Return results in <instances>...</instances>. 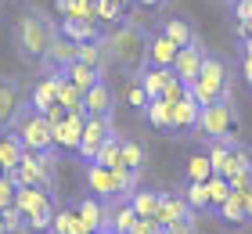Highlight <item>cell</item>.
Returning a JSON list of instances; mask_svg holds the SVG:
<instances>
[{
  "label": "cell",
  "mask_w": 252,
  "mask_h": 234,
  "mask_svg": "<svg viewBox=\"0 0 252 234\" xmlns=\"http://www.w3.org/2000/svg\"><path fill=\"white\" fill-rule=\"evenodd\" d=\"M58 18H51L43 7H26L22 15L15 18L11 26V43H15V54L22 58L26 65L40 68L43 58L51 54L54 40H58Z\"/></svg>",
  "instance_id": "obj_1"
},
{
  "label": "cell",
  "mask_w": 252,
  "mask_h": 234,
  "mask_svg": "<svg viewBox=\"0 0 252 234\" xmlns=\"http://www.w3.org/2000/svg\"><path fill=\"white\" fill-rule=\"evenodd\" d=\"M148 33L152 29H141L137 18H126L123 26L108 29V51H112V65H119L126 76H137L144 68V47H148Z\"/></svg>",
  "instance_id": "obj_2"
},
{
  "label": "cell",
  "mask_w": 252,
  "mask_h": 234,
  "mask_svg": "<svg viewBox=\"0 0 252 234\" xmlns=\"http://www.w3.org/2000/svg\"><path fill=\"white\" fill-rule=\"evenodd\" d=\"M188 94L194 101L202 104V108H209V104H223V101H234V68L227 62L223 54H213L205 58V68H202V79L194 87H188Z\"/></svg>",
  "instance_id": "obj_3"
},
{
  "label": "cell",
  "mask_w": 252,
  "mask_h": 234,
  "mask_svg": "<svg viewBox=\"0 0 252 234\" xmlns=\"http://www.w3.org/2000/svg\"><path fill=\"white\" fill-rule=\"evenodd\" d=\"M238 130H242V119H238L234 101L202 108V123H198V140H202V144L220 140V144H227V148H238V144H242V140H238Z\"/></svg>",
  "instance_id": "obj_4"
},
{
  "label": "cell",
  "mask_w": 252,
  "mask_h": 234,
  "mask_svg": "<svg viewBox=\"0 0 252 234\" xmlns=\"http://www.w3.org/2000/svg\"><path fill=\"white\" fill-rule=\"evenodd\" d=\"M11 130L22 137L26 151H32V155H51V151H58L54 148V126L47 123V115L36 112L29 101H26V108L18 112V119H15Z\"/></svg>",
  "instance_id": "obj_5"
},
{
  "label": "cell",
  "mask_w": 252,
  "mask_h": 234,
  "mask_svg": "<svg viewBox=\"0 0 252 234\" xmlns=\"http://www.w3.org/2000/svg\"><path fill=\"white\" fill-rule=\"evenodd\" d=\"M58 162H62V151H51V155H32V151H26L22 166L11 173V177L18 180V187L54 191V180H58Z\"/></svg>",
  "instance_id": "obj_6"
},
{
  "label": "cell",
  "mask_w": 252,
  "mask_h": 234,
  "mask_svg": "<svg viewBox=\"0 0 252 234\" xmlns=\"http://www.w3.org/2000/svg\"><path fill=\"white\" fill-rule=\"evenodd\" d=\"M112 134H116V119H112V115H90L87 130H83V144H79V159H83V166L97 162V151L105 148V140Z\"/></svg>",
  "instance_id": "obj_7"
},
{
  "label": "cell",
  "mask_w": 252,
  "mask_h": 234,
  "mask_svg": "<svg viewBox=\"0 0 252 234\" xmlns=\"http://www.w3.org/2000/svg\"><path fill=\"white\" fill-rule=\"evenodd\" d=\"M29 94L22 90V83L15 76H0V130H7V126H15L18 112L26 108Z\"/></svg>",
  "instance_id": "obj_8"
},
{
  "label": "cell",
  "mask_w": 252,
  "mask_h": 234,
  "mask_svg": "<svg viewBox=\"0 0 252 234\" xmlns=\"http://www.w3.org/2000/svg\"><path fill=\"white\" fill-rule=\"evenodd\" d=\"M205 58H209V47L205 43H194V47H184V51L177 54V65H173V76L180 83L194 87L202 79V68H205Z\"/></svg>",
  "instance_id": "obj_9"
},
{
  "label": "cell",
  "mask_w": 252,
  "mask_h": 234,
  "mask_svg": "<svg viewBox=\"0 0 252 234\" xmlns=\"http://www.w3.org/2000/svg\"><path fill=\"white\" fill-rule=\"evenodd\" d=\"M155 29L162 33V36H166L169 43H177L180 51H184V47H194V43H202L198 29L191 26V18H188V15H166V18L158 22Z\"/></svg>",
  "instance_id": "obj_10"
},
{
  "label": "cell",
  "mask_w": 252,
  "mask_h": 234,
  "mask_svg": "<svg viewBox=\"0 0 252 234\" xmlns=\"http://www.w3.org/2000/svg\"><path fill=\"white\" fill-rule=\"evenodd\" d=\"M76 62H79V43L58 36V40H54V47H51V54L43 58V65H40V76H62L65 68L76 65Z\"/></svg>",
  "instance_id": "obj_11"
},
{
  "label": "cell",
  "mask_w": 252,
  "mask_h": 234,
  "mask_svg": "<svg viewBox=\"0 0 252 234\" xmlns=\"http://www.w3.org/2000/svg\"><path fill=\"white\" fill-rule=\"evenodd\" d=\"M83 187H87V195L101 198V202H116V173L97 166V162L83 166Z\"/></svg>",
  "instance_id": "obj_12"
},
{
  "label": "cell",
  "mask_w": 252,
  "mask_h": 234,
  "mask_svg": "<svg viewBox=\"0 0 252 234\" xmlns=\"http://www.w3.org/2000/svg\"><path fill=\"white\" fill-rule=\"evenodd\" d=\"M177 54H180V47L177 43H169L158 29L148 33V47H144V65H155V68H173L177 65Z\"/></svg>",
  "instance_id": "obj_13"
},
{
  "label": "cell",
  "mask_w": 252,
  "mask_h": 234,
  "mask_svg": "<svg viewBox=\"0 0 252 234\" xmlns=\"http://www.w3.org/2000/svg\"><path fill=\"white\" fill-rule=\"evenodd\" d=\"M87 112H76L68 115L62 126H54V148L58 151H76L79 155V144H83V130H87Z\"/></svg>",
  "instance_id": "obj_14"
},
{
  "label": "cell",
  "mask_w": 252,
  "mask_h": 234,
  "mask_svg": "<svg viewBox=\"0 0 252 234\" xmlns=\"http://www.w3.org/2000/svg\"><path fill=\"white\" fill-rule=\"evenodd\" d=\"M198 123H202V104L188 94L173 108V137H198Z\"/></svg>",
  "instance_id": "obj_15"
},
{
  "label": "cell",
  "mask_w": 252,
  "mask_h": 234,
  "mask_svg": "<svg viewBox=\"0 0 252 234\" xmlns=\"http://www.w3.org/2000/svg\"><path fill=\"white\" fill-rule=\"evenodd\" d=\"M58 33L65 40H72L79 47H87V43H97V40H105L108 33L101 29V22H76V18H62L58 22Z\"/></svg>",
  "instance_id": "obj_16"
},
{
  "label": "cell",
  "mask_w": 252,
  "mask_h": 234,
  "mask_svg": "<svg viewBox=\"0 0 252 234\" xmlns=\"http://www.w3.org/2000/svg\"><path fill=\"white\" fill-rule=\"evenodd\" d=\"M62 83H65V76H40L36 83L29 87V104L36 112H47L58 104V94H62Z\"/></svg>",
  "instance_id": "obj_17"
},
{
  "label": "cell",
  "mask_w": 252,
  "mask_h": 234,
  "mask_svg": "<svg viewBox=\"0 0 252 234\" xmlns=\"http://www.w3.org/2000/svg\"><path fill=\"white\" fill-rule=\"evenodd\" d=\"M137 220H141V216L133 213V205L126 202V198H116V202H108V224H105V231H112V234H133Z\"/></svg>",
  "instance_id": "obj_18"
},
{
  "label": "cell",
  "mask_w": 252,
  "mask_h": 234,
  "mask_svg": "<svg viewBox=\"0 0 252 234\" xmlns=\"http://www.w3.org/2000/svg\"><path fill=\"white\" fill-rule=\"evenodd\" d=\"M22 159H26V144H22V137L11 130H0V166H4V173H15L22 166Z\"/></svg>",
  "instance_id": "obj_19"
},
{
  "label": "cell",
  "mask_w": 252,
  "mask_h": 234,
  "mask_svg": "<svg viewBox=\"0 0 252 234\" xmlns=\"http://www.w3.org/2000/svg\"><path fill=\"white\" fill-rule=\"evenodd\" d=\"M216 220H220V224L223 227H231V231H242V227H249V213H245V195H231V198H227V202L220 205V209H216V213H213Z\"/></svg>",
  "instance_id": "obj_20"
},
{
  "label": "cell",
  "mask_w": 252,
  "mask_h": 234,
  "mask_svg": "<svg viewBox=\"0 0 252 234\" xmlns=\"http://www.w3.org/2000/svg\"><path fill=\"white\" fill-rule=\"evenodd\" d=\"M162 198H166L162 187H137L133 198H130V205H133V213L141 216V220H148V216H158V209H162Z\"/></svg>",
  "instance_id": "obj_21"
},
{
  "label": "cell",
  "mask_w": 252,
  "mask_h": 234,
  "mask_svg": "<svg viewBox=\"0 0 252 234\" xmlns=\"http://www.w3.org/2000/svg\"><path fill=\"white\" fill-rule=\"evenodd\" d=\"M194 213L188 209V202H184V195L180 191H166V198H162V209H158V224L162 227H169V224H180V220H191Z\"/></svg>",
  "instance_id": "obj_22"
},
{
  "label": "cell",
  "mask_w": 252,
  "mask_h": 234,
  "mask_svg": "<svg viewBox=\"0 0 252 234\" xmlns=\"http://www.w3.org/2000/svg\"><path fill=\"white\" fill-rule=\"evenodd\" d=\"M137 79H141V87L148 90V98L158 101V98L166 94L169 79H173V68H155V65H144L141 72H137Z\"/></svg>",
  "instance_id": "obj_23"
},
{
  "label": "cell",
  "mask_w": 252,
  "mask_h": 234,
  "mask_svg": "<svg viewBox=\"0 0 252 234\" xmlns=\"http://www.w3.org/2000/svg\"><path fill=\"white\" fill-rule=\"evenodd\" d=\"M72 87H79L83 94H90L97 83H105V72H97V68H90V65H83V62H76V65H68L65 72H62Z\"/></svg>",
  "instance_id": "obj_24"
},
{
  "label": "cell",
  "mask_w": 252,
  "mask_h": 234,
  "mask_svg": "<svg viewBox=\"0 0 252 234\" xmlns=\"http://www.w3.org/2000/svg\"><path fill=\"white\" fill-rule=\"evenodd\" d=\"M58 22L76 18V22H97V0H58Z\"/></svg>",
  "instance_id": "obj_25"
},
{
  "label": "cell",
  "mask_w": 252,
  "mask_h": 234,
  "mask_svg": "<svg viewBox=\"0 0 252 234\" xmlns=\"http://www.w3.org/2000/svg\"><path fill=\"white\" fill-rule=\"evenodd\" d=\"M79 62L90 65V68H97V72H108V68H112V51H108V43L97 40V43L79 47Z\"/></svg>",
  "instance_id": "obj_26"
},
{
  "label": "cell",
  "mask_w": 252,
  "mask_h": 234,
  "mask_svg": "<svg viewBox=\"0 0 252 234\" xmlns=\"http://www.w3.org/2000/svg\"><path fill=\"white\" fill-rule=\"evenodd\" d=\"M112 108H116V94L108 83H97L87 94V115H112Z\"/></svg>",
  "instance_id": "obj_27"
},
{
  "label": "cell",
  "mask_w": 252,
  "mask_h": 234,
  "mask_svg": "<svg viewBox=\"0 0 252 234\" xmlns=\"http://www.w3.org/2000/svg\"><path fill=\"white\" fill-rule=\"evenodd\" d=\"M180 195H184V202L194 216H205V213H213V205H209V191H205V184H191L184 180V187H180Z\"/></svg>",
  "instance_id": "obj_28"
},
{
  "label": "cell",
  "mask_w": 252,
  "mask_h": 234,
  "mask_svg": "<svg viewBox=\"0 0 252 234\" xmlns=\"http://www.w3.org/2000/svg\"><path fill=\"white\" fill-rule=\"evenodd\" d=\"M213 177H216V173H213L209 155H205V151H194V155L188 159V166H184V180H191V184H209Z\"/></svg>",
  "instance_id": "obj_29"
},
{
  "label": "cell",
  "mask_w": 252,
  "mask_h": 234,
  "mask_svg": "<svg viewBox=\"0 0 252 234\" xmlns=\"http://www.w3.org/2000/svg\"><path fill=\"white\" fill-rule=\"evenodd\" d=\"M123 140H126V137H123L119 130L105 140V148L97 151V166H105V169H112V173L123 169Z\"/></svg>",
  "instance_id": "obj_30"
},
{
  "label": "cell",
  "mask_w": 252,
  "mask_h": 234,
  "mask_svg": "<svg viewBox=\"0 0 252 234\" xmlns=\"http://www.w3.org/2000/svg\"><path fill=\"white\" fill-rule=\"evenodd\" d=\"M144 119L155 126L158 134H173V104H166L162 98L148 104V112H144Z\"/></svg>",
  "instance_id": "obj_31"
},
{
  "label": "cell",
  "mask_w": 252,
  "mask_h": 234,
  "mask_svg": "<svg viewBox=\"0 0 252 234\" xmlns=\"http://www.w3.org/2000/svg\"><path fill=\"white\" fill-rule=\"evenodd\" d=\"M137 187H144V173H137V169H116V198H126L130 202Z\"/></svg>",
  "instance_id": "obj_32"
},
{
  "label": "cell",
  "mask_w": 252,
  "mask_h": 234,
  "mask_svg": "<svg viewBox=\"0 0 252 234\" xmlns=\"http://www.w3.org/2000/svg\"><path fill=\"white\" fill-rule=\"evenodd\" d=\"M76 231H79L76 202H58V216H54V231L51 234H76Z\"/></svg>",
  "instance_id": "obj_33"
},
{
  "label": "cell",
  "mask_w": 252,
  "mask_h": 234,
  "mask_svg": "<svg viewBox=\"0 0 252 234\" xmlns=\"http://www.w3.org/2000/svg\"><path fill=\"white\" fill-rule=\"evenodd\" d=\"M144 162H148V151H144V144H137V140H130V137H126V140H123V166H126V169L144 173Z\"/></svg>",
  "instance_id": "obj_34"
},
{
  "label": "cell",
  "mask_w": 252,
  "mask_h": 234,
  "mask_svg": "<svg viewBox=\"0 0 252 234\" xmlns=\"http://www.w3.org/2000/svg\"><path fill=\"white\" fill-rule=\"evenodd\" d=\"M126 104H133L141 115L148 112V104H152V98H148V90L141 87V79H137V76L126 79Z\"/></svg>",
  "instance_id": "obj_35"
},
{
  "label": "cell",
  "mask_w": 252,
  "mask_h": 234,
  "mask_svg": "<svg viewBox=\"0 0 252 234\" xmlns=\"http://www.w3.org/2000/svg\"><path fill=\"white\" fill-rule=\"evenodd\" d=\"M205 191H209V205H213V213L220 209L227 198L234 195V187H231V180H223V177H213L209 184H205Z\"/></svg>",
  "instance_id": "obj_36"
},
{
  "label": "cell",
  "mask_w": 252,
  "mask_h": 234,
  "mask_svg": "<svg viewBox=\"0 0 252 234\" xmlns=\"http://www.w3.org/2000/svg\"><path fill=\"white\" fill-rule=\"evenodd\" d=\"M231 166H234V177H238V173H252V148H249V144L231 148ZM234 177H231V180H234Z\"/></svg>",
  "instance_id": "obj_37"
},
{
  "label": "cell",
  "mask_w": 252,
  "mask_h": 234,
  "mask_svg": "<svg viewBox=\"0 0 252 234\" xmlns=\"http://www.w3.org/2000/svg\"><path fill=\"white\" fill-rule=\"evenodd\" d=\"M0 213H4L7 234H29V220L22 216V209H18V205H11V209H0Z\"/></svg>",
  "instance_id": "obj_38"
},
{
  "label": "cell",
  "mask_w": 252,
  "mask_h": 234,
  "mask_svg": "<svg viewBox=\"0 0 252 234\" xmlns=\"http://www.w3.org/2000/svg\"><path fill=\"white\" fill-rule=\"evenodd\" d=\"M15 202H18V180L11 173H4L0 177V209H11Z\"/></svg>",
  "instance_id": "obj_39"
},
{
  "label": "cell",
  "mask_w": 252,
  "mask_h": 234,
  "mask_svg": "<svg viewBox=\"0 0 252 234\" xmlns=\"http://www.w3.org/2000/svg\"><path fill=\"white\" fill-rule=\"evenodd\" d=\"M227 15L234 18V26H249L252 22V0H234V4L227 7Z\"/></svg>",
  "instance_id": "obj_40"
},
{
  "label": "cell",
  "mask_w": 252,
  "mask_h": 234,
  "mask_svg": "<svg viewBox=\"0 0 252 234\" xmlns=\"http://www.w3.org/2000/svg\"><path fill=\"white\" fill-rule=\"evenodd\" d=\"M234 72L252 87V51H234Z\"/></svg>",
  "instance_id": "obj_41"
},
{
  "label": "cell",
  "mask_w": 252,
  "mask_h": 234,
  "mask_svg": "<svg viewBox=\"0 0 252 234\" xmlns=\"http://www.w3.org/2000/svg\"><path fill=\"white\" fill-rule=\"evenodd\" d=\"M184 98H188V83H180V79L173 76V79H169V87H166V94H162V101H166V104H173V108H177V104L184 101Z\"/></svg>",
  "instance_id": "obj_42"
},
{
  "label": "cell",
  "mask_w": 252,
  "mask_h": 234,
  "mask_svg": "<svg viewBox=\"0 0 252 234\" xmlns=\"http://www.w3.org/2000/svg\"><path fill=\"white\" fill-rule=\"evenodd\" d=\"M234 43H238V51H252V22L249 26H234Z\"/></svg>",
  "instance_id": "obj_43"
},
{
  "label": "cell",
  "mask_w": 252,
  "mask_h": 234,
  "mask_svg": "<svg viewBox=\"0 0 252 234\" xmlns=\"http://www.w3.org/2000/svg\"><path fill=\"white\" fill-rule=\"evenodd\" d=\"M133 234H166V227L158 224L155 216H148V220H137V227H133Z\"/></svg>",
  "instance_id": "obj_44"
},
{
  "label": "cell",
  "mask_w": 252,
  "mask_h": 234,
  "mask_svg": "<svg viewBox=\"0 0 252 234\" xmlns=\"http://www.w3.org/2000/svg\"><path fill=\"white\" fill-rule=\"evenodd\" d=\"M166 234H198V224H194V216H191V220H180V224H169Z\"/></svg>",
  "instance_id": "obj_45"
},
{
  "label": "cell",
  "mask_w": 252,
  "mask_h": 234,
  "mask_svg": "<svg viewBox=\"0 0 252 234\" xmlns=\"http://www.w3.org/2000/svg\"><path fill=\"white\" fill-rule=\"evenodd\" d=\"M231 187H234L238 195H249L252 191V173H238V177L231 180Z\"/></svg>",
  "instance_id": "obj_46"
},
{
  "label": "cell",
  "mask_w": 252,
  "mask_h": 234,
  "mask_svg": "<svg viewBox=\"0 0 252 234\" xmlns=\"http://www.w3.org/2000/svg\"><path fill=\"white\" fill-rule=\"evenodd\" d=\"M43 115H47V123H51V126H62V123L68 119V112L62 108V104H54V108H47V112H43Z\"/></svg>",
  "instance_id": "obj_47"
},
{
  "label": "cell",
  "mask_w": 252,
  "mask_h": 234,
  "mask_svg": "<svg viewBox=\"0 0 252 234\" xmlns=\"http://www.w3.org/2000/svg\"><path fill=\"white\" fill-rule=\"evenodd\" d=\"M166 0H137V7H144V11H158Z\"/></svg>",
  "instance_id": "obj_48"
},
{
  "label": "cell",
  "mask_w": 252,
  "mask_h": 234,
  "mask_svg": "<svg viewBox=\"0 0 252 234\" xmlns=\"http://www.w3.org/2000/svg\"><path fill=\"white\" fill-rule=\"evenodd\" d=\"M245 213H249V224H252V191L245 195Z\"/></svg>",
  "instance_id": "obj_49"
},
{
  "label": "cell",
  "mask_w": 252,
  "mask_h": 234,
  "mask_svg": "<svg viewBox=\"0 0 252 234\" xmlns=\"http://www.w3.org/2000/svg\"><path fill=\"white\" fill-rule=\"evenodd\" d=\"M0 234H7V224H4V213H0Z\"/></svg>",
  "instance_id": "obj_50"
},
{
  "label": "cell",
  "mask_w": 252,
  "mask_h": 234,
  "mask_svg": "<svg viewBox=\"0 0 252 234\" xmlns=\"http://www.w3.org/2000/svg\"><path fill=\"white\" fill-rule=\"evenodd\" d=\"M216 4H227V7H231V4H234V0H216Z\"/></svg>",
  "instance_id": "obj_51"
},
{
  "label": "cell",
  "mask_w": 252,
  "mask_h": 234,
  "mask_svg": "<svg viewBox=\"0 0 252 234\" xmlns=\"http://www.w3.org/2000/svg\"><path fill=\"white\" fill-rule=\"evenodd\" d=\"M0 177H4V166H0Z\"/></svg>",
  "instance_id": "obj_52"
}]
</instances>
